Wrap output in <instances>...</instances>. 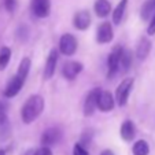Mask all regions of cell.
Returning a JSON list of instances; mask_svg holds the SVG:
<instances>
[{
    "label": "cell",
    "instance_id": "23",
    "mask_svg": "<svg viewBox=\"0 0 155 155\" xmlns=\"http://www.w3.org/2000/svg\"><path fill=\"white\" fill-rule=\"evenodd\" d=\"M29 70H30V59L29 58H24L22 61H21V63H19V68H18L17 74L22 80H26L28 74H29Z\"/></svg>",
    "mask_w": 155,
    "mask_h": 155
},
{
    "label": "cell",
    "instance_id": "14",
    "mask_svg": "<svg viewBox=\"0 0 155 155\" xmlns=\"http://www.w3.org/2000/svg\"><path fill=\"white\" fill-rule=\"evenodd\" d=\"M120 133H121V137H122L125 141H130L136 135V128H135L133 121L126 120L125 122L122 124V126H121Z\"/></svg>",
    "mask_w": 155,
    "mask_h": 155
},
{
    "label": "cell",
    "instance_id": "25",
    "mask_svg": "<svg viewBox=\"0 0 155 155\" xmlns=\"http://www.w3.org/2000/svg\"><path fill=\"white\" fill-rule=\"evenodd\" d=\"M4 6H6V8L10 12H12L15 10V7H17V0H6V2H4Z\"/></svg>",
    "mask_w": 155,
    "mask_h": 155
},
{
    "label": "cell",
    "instance_id": "28",
    "mask_svg": "<svg viewBox=\"0 0 155 155\" xmlns=\"http://www.w3.org/2000/svg\"><path fill=\"white\" fill-rule=\"evenodd\" d=\"M100 155H114V152L110 151V150H104V151H103Z\"/></svg>",
    "mask_w": 155,
    "mask_h": 155
},
{
    "label": "cell",
    "instance_id": "4",
    "mask_svg": "<svg viewBox=\"0 0 155 155\" xmlns=\"http://www.w3.org/2000/svg\"><path fill=\"white\" fill-rule=\"evenodd\" d=\"M120 50L121 47H115L114 51H113L107 58V77L111 78L120 70Z\"/></svg>",
    "mask_w": 155,
    "mask_h": 155
},
{
    "label": "cell",
    "instance_id": "24",
    "mask_svg": "<svg viewBox=\"0 0 155 155\" xmlns=\"http://www.w3.org/2000/svg\"><path fill=\"white\" fill-rule=\"evenodd\" d=\"M73 155H89V154H88V151L81 146V144L77 143L73 148Z\"/></svg>",
    "mask_w": 155,
    "mask_h": 155
},
{
    "label": "cell",
    "instance_id": "1",
    "mask_svg": "<svg viewBox=\"0 0 155 155\" xmlns=\"http://www.w3.org/2000/svg\"><path fill=\"white\" fill-rule=\"evenodd\" d=\"M44 99L40 95H33L25 102L24 107L21 110V117L25 124H32L44 110Z\"/></svg>",
    "mask_w": 155,
    "mask_h": 155
},
{
    "label": "cell",
    "instance_id": "15",
    "mask_svg": "<svg viewBox=\"0 0 155 155\" xmlns=\"http://www.w3.org/2000/svg\"><path fill=\"white\" fill-rule=\"evenodd\" d=\"M150 51H151V41L147 37L140 38L137 44V48H136V55L139 56V59H146L148 56Z\"/></svg>",
    "mask_w": 155,
    "mask_h": 155
},
{
    "label": "cell",
    "instance_id": "2",
    "mask_svg": "<svg viewBox=\"0 0 155 155\" xmlns=\"http://www.w3.org/2000/svg\"><path fill=\"white\" fill-rule=\"evenodd\" d=\"M133 84H135V80L133 78H125L124 81H121V84L117 87V91H115V100H117L118 106H125L128 103L129 95H130L132 89H133Z\"/></svg>",
    "mask_w": 155,
    "mask_h": 155
},
{
    "label": "cell",
    "instance_id": "7",
    "mask_svg": "<svg viewBox=\"0 0 155 155\" xmlns=\"http://www.w3.org/2000/svg\"><path fill=\"white\" fill-rule=\"evenodd\" d=\"M114 37V30H113V26L110 22H103L99 28H97L96 32V40L97 43L100 44H106L110 43Z\"/></svg>",
    "mask_w": 155,
    "mask_h": 155
},
{
    "label": "cell",
    "instance_id": "26",
    "mask_svg": "<svg viewBox=\"0 0 155 155\" xmlns=\"http://www.w3.org/2000/svg\"><path fill=\"white\" fill-rule=\"evenodd\" d=\"M35 155H52V151H51L48 147L43 146L40 150H37V151L35 152Z\"/></svg>",
    "mask_w": 155,
    "mask_h": 155
},
{
    "label": "cell",
    "instance_id": "18",
    "mask_svg": "<svg viewBox=\"0 0 155 155\" xmlns=\"http://www.w3.org/2000/svg\"><path fill=\"white\" fill-rule=\"evenodd\" d=\"M155 14V0H147L141 7V18L144 21H148Z\"/></svg>",
    "mask_w": 155,
    "mask_h": 155
},
{
    "label": "cell",
    "instance_id": "20",
    "mask_svg": "<svg viewBox=\"0 0 155 155\" xmlns=\"http://www.w3.org/2000/svg\"><path fill=\"white\" fill-rule=\"evenodd\" d=\"M126 4H128V0H121L118 6L115 7L114 12H113V22L115 25L121 24V21L124 18V12H125V8H126Z\"/></svg>",
    "mask_w": 155,
    "mask_h": 155
},
{
    "label": "cell",
    "instance_id": "10",
    "mask_svg": "<svg viewBox=\"0 0 155 155\" xmlns=\"http://www.w3.org/2000/svg\"><path fill=\"white\" fill-rule=\"evenodd\" d=\"M51 10L50 0H32V11L36 17L45 18L48 17Z\"/></svg>",
    "mask_w": 155,
    "mask_h": 155
},
{
    "label": "cell",
    "instance_id": "13",
    "mask_svg": "<svg viewBox=\"0 0 155 155\" xmlns=\"http://www.w3.org/2000/svg\"><path fill=\"white\" fill-rule=\"evenodd\" d=\"M73 24L74 28L80 30H85L89 28L91 25V15L88 11H78L76 15H74V19H73Z\"/></svg>",
    "mask_w": 155,
    "mask_h": 155
},
{
    "label": "cell",
    "instance_id": "5",
    "mask_svg": "<svg viewBox=\"0 0 155 155\" xmlns=\"http://www.w3.org/2000/svg\"><path fill=\"white\" fill-rule=\"evenodd\" d=\"M82 63L80 62H76V61H69L63 64V68H62V74L66 80H74L80 73L82 71Z\"/></svg>",
    "mask_w": 155,
    "mask_h": 155
},
{
    "label": "cell",
    "instance_id": "17",
    "mask_svg": "<svg viewBox=\"0 0 155 155\" xmlns=\"http://www.w3.org/2000/svg\"><path fill=\"white\" fill-rule=\"evenodd\" d=\"M132 64V52L129 50L121 47L120 50V68L124 71H128Z\"/></svg>",
    "mask_w": 155,
    "mask_h": 155
},
{
    "label": "cell",
    "instance_id": "19",
    "mask_svg": "<svg viewBox=\"0 0 155 155\" xmlns=\"http://www.w3.org/2000/svg\"><path fill=\"white\" fill-rule=\"evenodd\" d=\"M8 118H7V104L3 102H0V132H8Z\"/></svg>",
    "mask_w": 155,
    "mask_h": 155
},
{
    "label": "cell",
    "instance_id": "3",
    "mask_svg": "<svg viewBox=\"0 0 155 155\" xmlns=\"http://www.w3.org/2000/svg\"><path fill=\"white\" fill-rule=\"evenodd\" d=\"M59 51L66 56H71L74 55V52L77 51V40L73 35L66 33L61 37L59 40Z\"/></svg>",
    "mask_w": 155,
    "mask_h": 155
},
{
    "label": "cell",
    "instance_id": "9",
    "mask_svg": "<svg viewBox=\"0 0 155 155\" xmlns=\"http://www.w3.org/2000/svg\"><path fill=\"white\" fill-rule=\"evenodd\" d=\"M24 84H25V80H22L18 74H15V76L10 80V82L7 84L6 89H4V96L6 97H14L15 95H18V92L22 89Z\"/></svg>",
    "mask_w": 155,
    "mask_h": 155
},
{
    "label": "cell",
    "instance_id": "12",
    "mask_svg": "<svg viewBox=\"0 0 155 155\" xmlns=\"http://www.w3.org/2000/svg\"><path fill=\"white\" fill-rule=\"evenodd\" d=\"M56 63H58V51L52 50L50 52V55H48V58H47L45 66H44V78L45 80H50L51 77L55 74Z\"/></svg>",
    "mask_w": 155,
    "mask_h": 155
},
{
    "label": "cell",
    "instance_id": "8",
    "mask_svg": "<svg viewBox=\"0 0 155 155\" xmlns=\"http://www.w3.org/2000/svg\"><path fill=\"white\" fill-rule=\"evenodd\" d=\"M99 92H100L99 88H95V89H92L88 94L87 99L84 102V114L87 117L92 115L95 111V108H97V96H99Z\"/></svg>",
    "mask_w": 155,
    "mask_h": 155
},
{
    "label": "cell",
    "instance_id": "16",
    "mask_svg": "<svg viewBox=\"0 0 155 155\" xmlns=\"http://www.w3.org/2000/svg\"><path fill=\"white\" fill-rule=\"evenodd\" d=\"M95 12H96L97 17L100 18H104L110 14V10H111V4L108 0H96L95 2Z\"/></svg>",
    "mask_w": 155,
    "mask_h": 155
},
{
    "label": "cell",
    "instance_id": "22",
    "mask_svg": "<svg viewBox=\"0 0 155 155\" xmlns=\"http://www.w3.org/2000/svg\"><path fill=\"white\" fill-rule=\"evenodd\" d=\"M133 155H148L150 152V147L147 144V141L144 140H139L133 144Z\"/></svg>",
    "mask_w": 155,
    "mask_h": 155
},
{
    "label": "cell",
    "instance_id": "29",
    "mask_svg": "<svg viewBox=\"0 0 155 155\" xmlns=\"http://www.w3.org/2000/svg\"><path fill=\"white\" fill-rule=\"evenodd\" d=\"M0 155H6V152H4V150H0Z\"/></svg>",
    "mask_w": 155,
    "mask_h": 155
},
{
    "label": "cell",
    "instance_id": "11",
    "mask_svg": "<svg viewBox=\"0 0 155 155\" xmlns=\"http://www.w3.org/2000/svg\"><path fill=\"white\" fill-rule=\"evenodd\" d=\"M62 137V133L58 128H50L43 133L41 136V144L45 147H50V146H54L56 144Z\"/></svg>",
    "mask_w": 155,
    "mask_h": 155
},
{
    "label": "cell",
    "instance_id": "27",
    "mask_svg": "<svg viewBox=\"0 0 155 155\" xmlns=\"http://www.w3.org/2000/svg\"><path fill=\"white\" fill-rule=\"evenodd\" d=\"M147 32H148V35H155V14H154V17L151 18V22H150V25H148V29H147Z\"/></svg>",
    "mask_w": 155,
    "mask_h": 155
},
{
    "label": "cell",
    "instance_id": "6",
    "mask_svg": "<svg viewBox=\"0 0 155 155\" xmlns=\"http://www.w3.org/2000/svg\"><path fill=\"white\" fill-rule=\"evenodd\" d=\"M115 104V100L113 97V95L107 91H102L100 89L99 92V96H97V108L100 111L103 113H107V111H111L114 108Z\"/></svg>",
    "mask_w": 155,
    "mask_h": 155
},
{
    "label": "cell",
    "instance_id": "21",
    "mask_svg": "<svg viewBox=\"0 0 155 155\" xmlns=\"http://www.w3.org/2000/svg\"><path fill=\"white\" fill-rule=\"evenodd\" d=\"M11 59V50L8 47L0 48V70H4Z\"/></svg>",
    "mask_w": 155,
    "mask_h": 155
}]
</instances>
